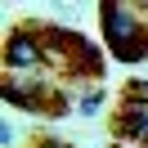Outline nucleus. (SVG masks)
I'll return each instance as SVG.
<instances>
[{
  "label": "nucleus",
  "instance_id": "nucleus-2",
  "mask_svg": "<svg viewBox=\"0 0 148 148\" xmlns=\"http://www.w3.org/2000/svg\"><path fill=\"white\" fill-rule=\"evenodd\" d=\"M5 103L40 112V117H54V112L67 108V94L54 81H18V76H5Z\"/></svg>",
  "mask_w": 148,
  "mask_h": 148
},
{
  "label": "nucleus",
  "instance_id": "nucleus-5",
  "mask_svg": "<svg viewBox=\"0 0 148 148\" xmlns=\"http://www.w3.org/2000/svg\"><path fill=\"white\" fill-rule=\"evenodd\" d=\"M139 148H148V126H144V135H139Z\"/></svg>",
  "mask_w": 148,
  "mask_h": 148
},
{
  "label": "nucleus",
  "instance_id": "nucleus-4",
  "mask_svg": "<svg viewBox=\"0 0 148 148\" xmlns=\"http://www.w3.org/2000/svg\"><path fill=\"white\" fill-rule=\"evenodd\" d=\"M99 108H103V90H90V94L81 99V112H85V117H94Z\"/></svg>",
  "mask_w": 148,
  "mask_h": 148
},
{
  "label": "nucleus",
  "instance_id": "nucleus-3",
  "mask_svg": "<svg viewBox=\"0 0 148 148\" xmlns=\"http://www.w3.org/2000/svg\"><path fill=\"white\" fill-rule=\"evenodd\" d=\"M5 67H9V76H18V72H40V67H45V49H40L36 27H14V32H9Z\"/></svg>",
  "mask_w": 148,
  "mask_h": 148
},
{
  "label": "nucleus",
  "instance_id": "nucleus-1",
  "mask_svg": "<svg viewBox=\"0 0 148 148\" xmlns=\"http://www.w3.org/2000/svg\"><path fill=\"white\" fill-rule=\"evenodd\" d=\"M103 40L121 63H139L148 58V18L139 5H103Z\"/></svg>",
  "mask_w": 148,
  "mask_h": 148
}]
</instances>
